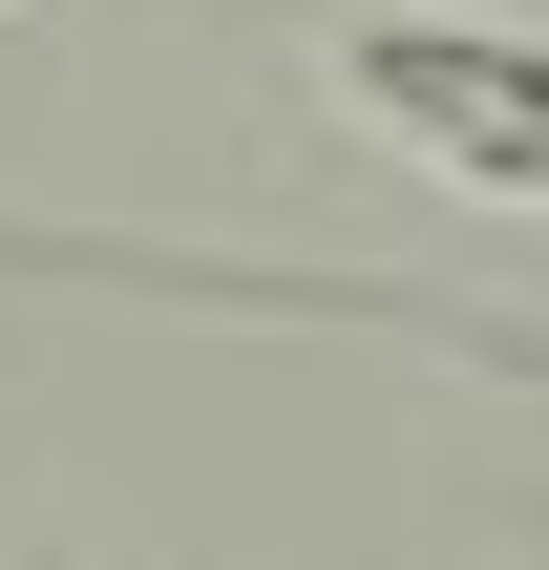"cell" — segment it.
Here are the masks:
<instances>
[{
    "mask_svg": "<svg viewBox=\"0 0 549 570\" xmlns=\"http://www.w3.org/2000/svg\"><path fill=\"white\" fill-rule=\"evenodd\" d=\"M317 85L423 169V190H487V212H549V21H487V0H381L317 42Z\"/></svg>",
    "mask_w": 549,
    "mask_h": 570,
    "instance_id": "cell-1",
    "label": "cell"
}]
</instances>
